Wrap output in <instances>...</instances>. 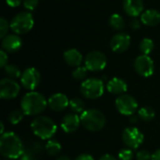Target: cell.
<instances>
[{
    "label": "cell",
    "mask_w": 160,
    "mask_h": 160,
    "mask_svg": "<svg viewBox=\"0 0 160 160\" xmlns=\"http://www.w3.org/2000/svg\"><path fill=\"white\" fill-rule=\"evenodd\" d=\"M23 144L13 132H5L0 138V153L8 159H18L24 153Z\"/></svg>",
    "instance_id": "1"
},
{
    "label": "cell",
    "mask_w": 160,
    "mask_h": 160,
    "mask_svg": "<svg viewBox=\"0 0 160 160\" xmlns=\"http://www.w3.org/2000/svg\"><path fill=\"white\" fill-rule=\"evenodd\" d=\"M48 105V100L45 97L38 92L30 91L26 93L21 101V109L24 115L35 116L41 114Z\"/></svg>",
    "instance_id": "2"
},
{
    "label": "cell",
    "mask_w": 160,
    "mask_h": 160,
    "mask_svg": "<svg viewBox=\"0 0 160 160\" xmlns=\"http://www.w3.org/2000/svg\"><path fill=\"white\" fill-rule=\"evenodd\" d=\"M31 128L34 134L41 140H51L56 133L57 126L52 118L40 115L33 120Z\"/></svg>",
    "instance_id": "3"
},
{
    "label": "cell",
    "mask_w": 160,
    "mask_h": 160,
    "mask_svg": "<svg viewBox=\"0 0 160 160\" xmlns=\"http://www.w3.org/2000/svg\"><path fill=\"white\" fill-rule=\"evenodd\" d=\"M80 117L82 127L92 132L100 131L106 124L105 115L102 112L97 109L85 110Z\"/></svg>",
    "instance_id": "4"
},
{
    "label": "cell",
    "mask_w": 160,
    "mask_h": 160,
    "mask_svg": "<svg viewBox=\"0 0 160 160\" xmlns=\"http://www.w3.org/2000/svg\"><path fill=\"white\" fill-rule=\"evenodd\" d=\"M80 91L82 95L88 99H97L104 93L103 81L98 78H89L82 82Z\"/></svg>",
    "instance_id": "5"
},
{
    "label": "cell",
    "mask_w": 160,
    "mask_h": 160,
    "mask_svg": "<svg viewBox=\"0 0 160 160\" xmlns=\"http://www.w3.org/2000/svg\"><path fill=\"white\" fill-rule=\"evenodd\" d=\"M10 29L17 35L29 32L34 26V18L30 12L22 11L15 15L10 22Z\"/></svg>",
    "instance_id": "6"
},
{
    "label": "cell",
    "mask_w": 160,
    "mask_h": 160,
    "mask_svg": "<svg viewBox=\"0 0 160 160\" xmlns=\"http://www.w3.org/2000/svg\"><path fill=\"white\" fill-rule=\"evenodd\" d=\"M115 107L121 114L131 116L138 109V102L132 96L128 94H123L116 98Z\"/></svg>",
    "instance_id": "7"
},
{
    "label": "cell",
    "mask_w": 160,
    "mask_h": 160,
    "mask_svg": "<svg viewBox=\"0 0 160 160\" xmlns=\"http://www.w3.org/2000/svg\"><path fill=\"white\" fill-rule=\"evenodd\" d=\"M106 65V55L99 51L90 52L84 58V66L90 71H100L105 68Z\"/></svg>",
    "instance_id": "8"
},
{
    "label": "cell",
    "mask_w": 160,
    "mask_h": 160,
    "mask_svg": "<svg viewBox=\"0 0 160 160\" xmlns=\"http://www.w3.org/2000/svg\"><path fill=\"white\" fill-rule=\"evenodd\" d=\"M122 139L124 143L130 149H137L144 140V136L142 131L134 127L127 128L122 133Z\"/></svg>",
    "instance_id": "9"
},
{
    "label": "cell",
    "mask_w": 160,
    "mask_h": 160,
    "mask_svg": "<svg viewBox=\"0 0 160 160\" xmlns=\"http://www.w3.org/2000/svg\"><path fill=\"white\" fill-rule=\"evenodd\" d=\"M21 87L19 83L9 78H4L0 81V98L2 99H12L15 98L20 93Z\"/></svg>",
    "instance_id": "10"
},
{
    "label": "cell",
    "mask_w": 160,
    "mask_h": 160,
    "mask_svg": "<svg viewBox=\"0 0 160 160\" xmlns=\"http://www.w3.org/2000/svg\"><path fill=\"white\" fill-rule=\"evenodd\" d=\"M134 68L136 72L142 77H150L155 71V64L153 59L149 55H139L134 62Z\"/></svg>",
    "instance_id": "11"
},
{
    "label": "cell",
    "mask_w": 160,
    "mask_h": 160,
    "mask_svg": "<svg viewBox=\"0 0 160 160\" xmlns=\"http://www.w3.org/2000/svg\"><path fill=\"white\" fill-rule=\"evenodd\" d=\"M21 83L23 88L29 91L36 89L40 82V74L35 68H28L22 73Z\"/></svg>",
    "instance_id": "12"
},
{
    "label": "cell",
    "mask_w": 160,
    "mask_h": 160,
    "mask_svg": "<svg viewBox=\"0 0 160 160\" xmlns=\"http://www.w3.org/2000/svg\"><path fill=\"white\" fill-rule=\"evenodd\" d=\"M131 43V38L129 35L126 33H118L112 37L110 42L111 49L115 52H126Z\"/></svg>",
    "instance_id": "13"
},
{
    "label": "cell",
    "mask_w": 160,
    "mask_h": 160,
    "mask_svg": "<svg viewBox=\"0 0 160 160\" xmlns=\"http://www.w3.org/2000/svg\"><path fill=\"white\" fill-rule=\"evenodd\" d=\"M82 122L81 117L76 113L66 114L61 121V128L66 133H73L80 128Z\"/></svg>",
    "instance_id": "14"
},
{
    "label": "cell",
    "mask_w": 160,
    "mask_h": 160,
    "mask_svg": "<svg viewBox=\"0 0 160 160\" xmlns=\"http://www.w3.org/2000/svg\"><path fill=\"white\" fill-rule=\"evenodd\" d=\"M48 106L54 112H62L69 106V100L65 94L55 93L49 98Z\"/></svg>",
    "instance_id": "15"
},
{
    "label": "cell",
    "mask_w": 160,
    "mask_h": 160,
    "mask_svg": "<svg viewBox=\"0 0 160 160\" xmlns=\"http://www.w3.org/2000/svg\"><path fill=\"white\" fill-rule=\"evenodd\" d=\"M22 41L17 34L7 35L2 39V50L8 52H15L19 51L22 47Z\"/></svg>",
    "instance_id": "16"
},
{
    "label": "cell",
    "mask_w": 160,
    "mask_h": 160,
    "mask_svg": "<svg viewBox=\"0 0 160 160\" xmlns=\"http://www.w3.org/2000/svg\"><path fill=\"white\" fill-rule=\"evenodd\" d=\"M123 8L127 14L134 18L142 14L144 4L142 0H124Z\"/></svg>",
    "instance_id": "17"
},
{
    "label": "cell",
    "mask_w": 160,
    "mask_h": 160,
    "mask_svg": "<svg viewBox=\"0 0 160 160\" xmlns=\"http://www.w3.org/2000/svg\"><path fill=\"white\" fill-rule=\"evenodd\" d=\"M107 90L113 95H123L128 91L127 82L121 78H112L107 83Z\"/></svg>",
    "instance_id": "18"
},
{
    "label": "cell",
    "mask_w": 160,
    "mask_h": 160,
    "mask_svg": "<svg viewBox=\"0 0 160 160\" xmlns=\"http://www.w3.org/2000/svg\"><path fill=\"white\" fill-rule=\"evenodd\" d=\"M64 60L68 66L78 68L82 62V54L77 49H69L64 52Z\"/></svg>",
    "instance_id": "19"
},
{
    "label": "cell",
    "mask_w": 160,
    "mask_h": 160,
    "mask_svg": "<svg viewBox=\"0 0 160 160\" xmlns=\"http://www.w3.org/2000/svg\"><path fill=\"white\" fill-rule=\"evenodd\" d=\"M141 21L147 26H156L160 22V12L157 9H147L141 15Z\"/></svg>",
    "instance_id": "20"
},
{
    "label": "cell",
    "mask_w": 160,
    "mask_h": 160,
    "mask_svg": "<svg viewBox=\"0 0 160 160\" xmlns=\"http://www.w3.org/2000/svg\"><path fill=\"white\" fill-rule=\"evenodd\" d=\"M109 23H110V26L116 31L123 30L125 28V25H126L124 18L118 13H114L110 17Z\"/></svg>",
    "instance_id": "21"
},
{
    "label": "cell",
    "mask_w": 160,
    "mask_h": 160,
    "mask_svg": "<svg viewBox=\"0 0 160 160\" xmlns=\"http://www.w3.org/2000/svg\"><path fill=\"white\" fill-rule=\"evenodd\" d=\"M138 116L144 122H150L155 118L156 112L151 107H142L138 111Z\"/></svg>",
    "instance_id": "22"
},
{
    "label": "cell",
    "mask_w": 160,
    "mask_h": 160,
    "mask_svg": "<svg viewBox=\"0 0 160 160\" xmlns=\"http://www.w3.org/2000/svg\"><path fill=\"white\" fill-rule=\"evenodd\" d=\"M45 150L48 153V155L54 157L57 156L61 151V143L56 140H49L48 142L45 145Z\"/></svg>",
    "instance_id": "23"
},
{
    "label": "cell",
    "mask_w": 160,
    "mask_h": 160,
    "mask_svg": "<svg viewBox=\"0 0 160 160\" xmlns=\"http://www.w3.org/2000/svg\"><path fill=\"white\" fill-rule=\"evenodd\" d=\"M69 108L73 113L76 114H82L85 111V104L81 98H73L69 100Z\"/></svg>",
    "instance_id": "24"
},
{
    "label": "cell",
    "mask_w": 160,
    "mask_h": 160,
    "mask_svg": "<svg viewBox=\"0 0 160 160\" xmlns=\"http://www.w3.org/2000/svg\"><path fill=\"white\" fill-rule=\"evenodd\" d=\"M155 49V43L151 38H145L140 43V51L142 54L149 55Z\"/></svg>",
    "instance_id": "25"
},
{
    "label": "cell",
    "mask_w": 160,
    "mask_h": 160,
    "mask_svg": "<svg viewBox=\"0 0 160 160\" xmlns=\"http://www.w3.org/2000/svg\"><path fill=\"white\" fill-rule=\"evenodd\" d=\"M4 72L7 75V78L13 79V80L21 78V76H22V72H21L20 68L15 65H7L4 68Z\"/></svg>",
    "instance_id": "26"
},
{
    "label": "cell",
    "mask_w": 160,
    "mask_h": 160,
    "mask_svg": "<svg viewBox=\"0 0 160 160\" xmlns=\"http://www.w3.org/2000/svg\"><path fill=\"white\" fill-rule=\"evenodd\" d=\"M27 152H29L30 154L34 155L35 157L38 158L39 156H41V154L43 153V151L45 150V146L41 143V142H32L30 143L27 148L25 149Z\"/></svg>",
    "instance_id": "27"
},
{
    "label": "cell",
    "mask_w": 160,
    "mask_h": 160,
    "mask_svg": "<svg viewBox=\"0 0 160 160\" xmlns=\"http://www.w3.org/2000/svg\"><path fill=\"white\" fill-rule=\"evenodd\" d=\"M23 112L22 111H19V110H14L12 111L9 114H8V122L11 124V125H18L23 118Z\"/></svg>",
    "instance_id": "28"
},
{
    "label": "cell",
    "mask_w": 160,
    "mask_h": 160,
    "mask_svg": "<svg viewBox=\"0 0 160 160\" xmlns=\"http://www.w3.org/2000/svg\"><path fill=\"white\" fill-rule=\"evenodd\" d=\"M87 73H88V69L86 68V67H82V66H80L78 68H76L74 69V71L72 72V76L74 79L76 80H80V81H82L86 78L87 76Z\"/></svg>",
    "instance_id": "29"
},
{
    "label": "cell",
    "mask_w": 160,
    "mask_h": 160,
    "mask_svg": "<svg viewBox=\"0 0 160 160\" xmlns=\"http://www.w3.org/2000/svg\"><path fill=\"white\" fill-rule=\"evenodd\" d=\"M134 158V153L130 148H123L118 153L119 160H132Z\"/></svg>",
    "instance_id": "30"
},
{
    "label": "cell",
    "mask_w": 160,
    "mask_h": 160,
    "mask_svg": "<svg viewBox=\"0 0 160 160\" xmlns=\"http://www.w3.org/2000/svg\"><path fill=\"white\" fill-rule=\"evenodd\" d=\"M9 28H10V24H8V21L5 18H0V38H1L7 36Z\"/></svg>",
    "instance_id": "31"
},
{
    "label": "cell",
    "mask_w": 160,
    "mask_h": 160,
    "mask_svg": "<svg viewBox=\"0 0 160 160\" xmlns=\"http://www.w3.org/2000/svg\"><path fill=\"white\" fill-rule=\"evenodd\" d=\"M152 155L147 150H142L137 153L136 158L137 160H152Z\"/></svg>",
    "instance_id": "32"
},
{
    "label": "cell",
    "mask_w": 160,
    "mask_h": 160,
    "mask_svg": "<svg viewBox=\"0 0 160 160\" xmlns=\"http://www.w3.org/2000/svg\"><path fill=\"white\" fill-rule=\"evenodd\" d=\"M38 4V0H22V5L27 10H34Z\"/></svg>",
    "instance_id": "33"
},
{
    "label": "cell",
    "mask_w": 160,
    "mask_h": 160,
    "mask_svg": "<svg viewBox=\"0 0 160 160\" xmlns=\"http://www.w3.org/2000/svg\"><path fill=\"white\" fill-rule=\"evenodd\" d=\"M8 65V53L4 50L0 51V67L5 68Z\"/></svg>",
    "instance_id": "34"
},
{
    "label": "cell",
    "mask_w": 160,
    "mask_h": 160,
    "mask_svg": "<svg viewBox=\"0 0 160 160\" xmlns=\"http://www.w3.org/2000/svg\"><path fill=\"white\" fill-rule=\"evenodd\" d=\"M141 22L142 21H140L137 17H134V18H132L131 19V21H130V27L133 29V30H138L140 27H141Z\"/></svg>",
    "instance_id": "35"
},
{
    "label": "cell",
    "mask_w": 160,
    "mask_h": 160,
    "mask_svg": "<svg viewBox=\"0 0 160 160\" xmlns=\"http://www.w3.org/2000/svg\"><path fill=\"white\" fill-rule=\"evenodd\" d=\"M20 160H37V157H35L34 155H32L29 152H27L26 150H24V153L20 158Z\"/></svg>",
    "instance_id": "36"
},
{
    "label": "cell",
    "mask_w": 160,
    "mask_h": 160,
    "mask_svg": "<svg viewBox=\"0 0 160 160\" xmlns=\"http://www.w3.org/2000/svg\"><path fill=\"white\" fill-rule=\"evenodd\" d=\"M22 0H6V3L11 8L19 7L22 4Z\"/></svg>",
    "instance_id": "37"
},
{
    "label": "cell",
    "mask_w": 160,
    "mask_h": 160,
    "mask_svg": "<svg viewBox=\"0 0 160 160\" xmlns=\"http://www.w3.org/2000/svg\"><path fill=\"white\" fill-rule=\"evenodd\" d=\"M75 160H95L94 159V158L91 156V155H89V154H82V155H80V156H78Z\"/></svg>",
    "instance_id": "38"
},
{
    "label": "cell",
    "mask_w": 160,
    "mask_h": 160,
    "mask_svg": "<svg viewBox=\"0 0 160 160\" xmlns=\"http://www.w3.org/2000/svg\"><path fill=\"white\" fill-rule=\"evenodd\" d=\"M99 160H117L113 156H112V155H109V154H107V155H104V156H102Z\"/></svg>",
    "instance_id": "39"
},
{
    "label": "cell",
    "mask_w": 160,
    "mask_h": 160,
    "mask_svg": "<svg viewBox=\"0 0 160 160\" xmlns=\"http://www.w3.org/2000/svg\"><path fill=\"white\" fill-rule=\"evenodd\" d=\"M152 160H160V149H158L152 155Z\"/></svg>",
    "instance_id": "40"
},
{
    "label": "cell",
    "mask_w": 160,
    "mask_h": 160,
    "mask_svg": "<svg viewBox=\"0 0 160 160\" xmlns=\"http://www.w3.org/2000/svg\"><path fill=\"white\" fill-rule=\"evenodd\" d=\"M139 116H137V115H131V116H129V120H130V123H132V124H136V123H138V120H139Z\"/></svg>",
    "instance_id": "41"
},
{
    "label": "cell",
    "mask_w": 160,
    "mask_h": 160,
    "mask_svg": "<svg viewBox=\"0 0 160 160\" xmlns=\"http://www.w3.org/2000/svg\"><path fill=\"white\" fill-rule=\"evenodd\" d=\"M56 160H70V158L68 157H67V156H61Z\"/></svg>",
    "instance_id": "42"
},
{
    "label": "cell",
    "mask_w": 160,
    "mask_h": 160,
    "mask_svg": "<svg viewBox=\"0 0 160 160\" xmlns=\"http://www.w3.org/2000/svg\"><path fill=\"white\" fill-rule=\"evenodd\" d=\"M0 125H1V130H0V133H1V135L2 134H4L5 132H4V129H5V128H4V123L3 122H1L0 123Z\"/></svg>",
    "instance_id": "43"
}]
</instances>
